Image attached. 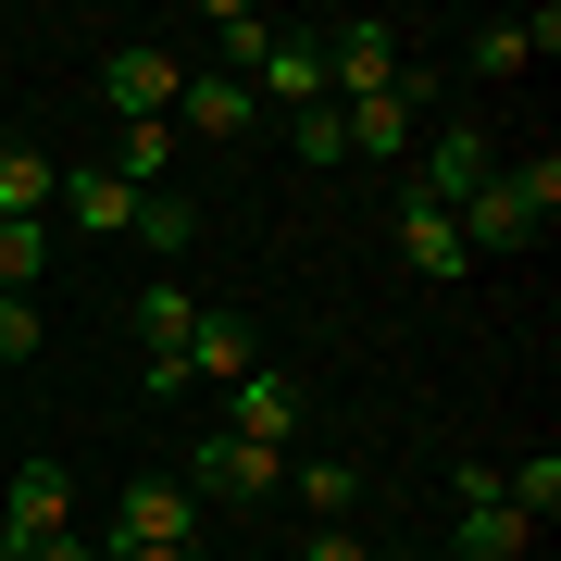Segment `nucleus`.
<instances>
[{"mask_svg":"<svg viewBox=\"0 0 561 561\" xmlns=\"http://www.w3.org/2000/svg\"><path fill=\"white\" fill-rule=\"evenodd\" d=\"M449 561H537V524L500 500V461H461V512H449Z\"/></svg>","mask_w":561,"mask_h":561,"instance_id":"1","label":"nucleus"},{"mask_svg":"<svg viewBox=\"0 0 561 561\" xmlns=\"http://www.w3.org/2000/svg\"><path fill=\"white\" fill-rule=\"evenodd\" d=\"M424 113H437V76L400 62V88H387V101H337V138H350V162H400Z\"/></svg>","mask_w":561,"mask_h":561,"instance_id":"2","label":"nucleus"},{"mask_svg":"<svg viewBox=\"0 0 561 561\" xmlns=\"http://www.w3.org/2000/svg\"><path fill=\"white\" fill-rule=\"evenodd\" d=\"M101 549H201V500H187L175 474H125L113 500V537Z\"/></svg>","mask_w":561,"mask_h":561,"instance_id":"3","label":"nucleus"},{"mask_svg":"<svg viewBox=\"0 0 561 561\" xmlns=\"http://www.w3.org/2000/svg\"><path fill=\"white\" fill-rule=\"evenodd\" d=\"M175 88H187V62L162 50V38H125V50L101 62V101H113V125H175Z\"/></svg>","mask_w":561,"mask_h":561,"instance_id":"4","label":"nucleus"},{"mask_svg":"<svg viewBox=\"0 0 561 561\" xmlns=\"http://www.w3.org/2000/svg\"><path fill=\"white\" fill-rule=\"evenodd\" d=\"M300 412H312V387L287 375V362H250V375L225 387V437H250V449H287V437H300Z\"/></svg>","mask_w":561,"mask_h":561,"instance_id":"5","label":"nucleus"},{"mask_svg":"<svg viewBox=\"0 0 561 561\" xmlns=\"http://www.w3.org/2000/svg\"><path fill=\"white\" fill-rule=\"evenodd\" d=\"M25 537H76V474L50 449L13 461V486H0V549H25Z\"/></svg>","mask_w":561,"mask_h":561,"instance_id":"6","label":"nucleus"},{"mask_svg":"<svg viewBox=\"0 0 561 561\" xmlns=\"http://www.w3.org/2000/svg\"><path fill=\"white\" fill-rule=\"evenodd\" d=\"M324 88H337V101H387V88H400V25L350 13L337 38H324Z\"/></svg>","mask_w":561,"mask_h":561,"instance_id":"7","label":"nucleus"},{"mask_svg":"<svg viewBox=\"0 0 561 561\" xmlns=\"http://www.w3.org/2000/svg\"><path fill=\"white\" fill-rule=\"evenodd\" d=\"M175 486H187V500H275V486H287V449H250V437H201Z\"/></svg>","mask_w":561,"mask_h":561,"instance_id":"8","label":"nucleus"},{"mask_svg":"<svg viewBox=\"0 0 561 561\" xmlns=\"http://www.w3.org/2000/svg\"><path fill=\"white\" fill-rule=\"evenodd\" d=\"M486 175H500V138H486V125H437V150L412 162V187H424L437 213H461V201H474Z\"/></svg>","mask_w":561,"mask_h":561,"instance_id":"9","label":"nucleus"},{"mask_svg":"<svg viewBox=\"0 0 561 561\" xmlns=\"http://www.w3.org/2000/svg\"><path fill=\"white\" fill-rule=\"evenodd\" d=\"M238 88H250V113H312L324 101V38H287L275 25V50H262Z\"/></svg>","mask_w":561,"mask_h":561,"instance_id":"10","label":"nucleus"},{"mask_svg":"<svg viewBox=\"0 0 561 561\" xmlns=\"http://www.w3.org/2000/svg\"><path fill=\"white\" fill-rule=\"evenodd\" d=\"M549 50H561V13H486L474 38H461L474 76H524V62H549Z\"/></svg>","mask_w":561,"mask_h":561,"instance_id":"11","label":"nucleus"},{"mask_svg":"<svg viewBox=\"0 0 561 561\" xmlns=\"http://www.w3.org/2000/svg\"><path fill=\"white\" fill-rule=\"evenodd\" d=\"M400 262H412L424 287H449V275H474V250H461V225H449L437 201H424V187H400Z\"/></svg>","mask_w":561,"mask_h":561,"instance_id":"12","label":"nucleus"},{"mask_svg":"<svg viewBox=\"0 0 561 561\" xmlns=\"http://www.w3.org/2000/svg\"><path fill=\"white\" fill-rule=\"evenodd\" d=\"M250 125H262V113H250L238 76H187V88H175V150H187V138H250Z\"/></svg>","mask_w":561,"mask_h":561,"instance_id":"13","label":"nucleus"},{"mask_svg":"<svg viewBox=\"0 0 561 561\" xmlns=\"http://www.w3.org/2000/svg\"><path fill=\"white\" fill-rule=\"evenodd\" d=\"M449 225H461V250H474V262H486V250H537V225H524V201H512L500 175H486V187H474V201H461Z\"/></svg>","mask_w":561,"mask_h":561,"instance_id":"14","label":"nucleus"},{"mask_svg":"<svg viewBox=\"0 0 561 561\" xmlns=\"http://www.w3.org/2000/svg\"><path fill=\"white\" fill-rule=\"evenodd\" d=\"M250 362H262V337H250L238 312H201V324H187V387H201V375H213V387H238Z\"/></svg>","mask_w":561,"mask_h":561,"instance_id":"15","label":"nucleus"},{"mask_svg":"<svg viewBox=\"0 0 561 561\" xmlns=\"http://www.w3.org/2000/svg\"><path fill=\"white\" fill-rule=\"evenodd\" d=\"M50 187H62V162H50V150L0 138V225H38V213H50Z\"/></svg>","mask_w":561,"mask_h":561,"instance_id":"16","label":"nucleus"},{"mask_svg":"<svg viewBox=\"0 0 561 561\" xmlns=\"http://www.w3.org/2000/svg\"><path fill=\"white\" fill-rule=\"evenodd\" d=\"M50 201H62V213H76V225H88V238H125V213H138V187H113V175H101V162H76V175H62V187H50Z\"/></svg>","mask_w":561,"mask_h":561,"instance_id":"17","label":"nucleus"},{"mask_svg":"<svg viewBox=\"0 0 561 561\" xmlns=\"http://www.w3.org/2000/svg\"><path fill=\"white\" fill-rule=\"evenodd\" d=\"M213 300H187V287L175 275H162V287H138V362H162V350H187V324H201Z\"/></svg>","mask_w":561,"mask_h":561,"instance_id":"18","label":"nucleus"},{"mask_svg":"<svg viewBox=\"0 0 561 561\" xmlns=\"http://www.w3.org/2000/svg\"><path fill=\"white\" fill-rule=\"evenodd\" d=\"M125 238H138V250H162V262H175V250H201V213H187V201H175V187H150V201H138V213H125Z\"/></svg>","mask_w":561,"mask_h":561,"instance_id":"19","label":"nucleus"},{"mask_svg":"<svg viewBox=\"0 0 561 561\" xmlns=\"http://www.w3.org/2000/svg\"><path fill=\"white\" fill-rule=\"evenodd\" d=\"M287 500H300L312 524H350V500H362V474H350V461H287Z\"/></svg>","mask_w":561,"mask_h":561,"instance_id":"20","label":"nucleus"},{"mask_svg":"<svg viewBox=\"0 0 561 561\" xmlns=\"http://www.w3.org/2000/svg\"><path fill=\"white\" fill-rule=\"evenodd\" d=\"M162 162H175V125H125L101 175H113V187H138V201H150V187H162Z\"/></svg>","mask_w":561,"mask_h":561,"instance_id":"21","label":"nucleus"},{"mask_svg":"<svg viewBox=\"0 0 561 561\" xmlns=\"http://www.w3.org/2000/svg\"><path fill=\"white\" fill-rule=\"evenodd\" d=\"M500 187H512V201H524V225H537V238H549V213H561V150L537 138V150H524V162H500Z\"/></svg>","mask_w":561,"mask_h":561,"instance_id":"22","label":"nucleus"},{"mask_svg":"<svg viewBox=\"0 0 561 561\" xmlns=\"http://www.w3.org/2000/svg\"><path fill=\"white\" fill-rule=\"evenodd\" d=\"M500 500H512V512H524V524L549 537V512H561V449H524L512 474H500Z\"/></svg>","mask_w":561,"mask_h":561,"instance_id":"23","label":"nucleus"},{"mask_svg":"<svg viewBox=\"0 0 561 561\" xmlns=\"http://www.w3.org/2000/svg\"><path fill=\"white\" fill-rule=\"evenodd\" d=\"M201 25H213V38H225V76H250V62L275 50V13H250V0H213Z\"/></svg>","mask_w":561,"mask_h":561,"instance_id":"24","label":"nucleus"},{"mask_svg":"<svg viewBox=\"0 0 561 561\" xmlns=\"http://www.w3.org/2000/svg\"><path fill=\"white\" fill-rule=\"evenodd\" d=\"M38 262H50L38 225H0V300H38Z\"/></svg>","mask_w":561,"mask_h":561,"instance_id":"25","label":"nucleus"},{"mask_svg":"<svg viewBox=\"0 0 561 561\" xmlns=\"http://www.w3.org/2000/svg\"><path fill=\"white\" fill-rule=\"evenodd\" d=\"M287 150H300V162H324V175H337V162H350V138H337V101H312V113H287Z\"/></svg>","mask_w":561,"mask_h":561,"instance_id":"26","label":"nucleus"},{"mask_svg":"<svg viewBox=\"0 0 561 561\" xmlns=\"http://www.w3.org/2000/svg\"><path fill=\"white\" fill-rule=\"evenodd\" d=\"M0 362H38V300H0Z\"/></svg>","mask_w":561,"mask_h":561,"instance_id":"27","label":"nucleus"},{"mask_svg":"<svg viewBox=\"0 0 561 561\" xmlns=\"http://www.w3.org/2000/svg\"><path fill=\"white\" fill-rule=\"evenodd\" d=\"M0 561H101V537H25V549H0Z\"/></svg>","mask_w":561,"mask_h":561,"instance_id":"28","label":"nucleus"},{"mask_svg":"<svg viewBox=\"0 0 561 561\" xmlns=\"http://www.w3.org/2000/svg\"><path fill=\"white\" fill-rule=\"evenodd\" d=\"M300 561H375V537H337L324 524V537H300Z\"/></svg>","mask_w":561,"mask_h":561,"instance_id":"29","label":"nucleus"},{"mask_svg":"<svg viewBox=\"0 0 561 561\" xmlns=\"http://www.w3.org/2000/svg\"><path fill=\"white\" fill-rule=\"evenodd\" d=\"M101 561H201V549H101Z\"/></svg>","mask_w":561,"mask_h":561,"instance_id":"30","label":"nucleus"},{"mask_svg":"<svg viewBox=\"0 0 561 561\" xmlns=\"http://www.w3.org/2000/svg\"><path fill=\"white\" fill-rule=\"evenodd\" d=\"M375 561H424V549H375Z\"/></svg>","mask_w":561,"mask_h":561,"instance_id":"31","label":"nucleus"}]
</instances>
